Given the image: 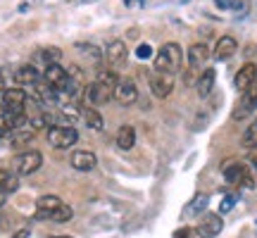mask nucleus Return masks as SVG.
<instances>
[{
    "instance_id": "obj_1",
    "label": "nucleus",
    "mask_w": 257,
    "mask_h": 238,
    "mask_svg": "<svg viewBox=\"0 0 257 238\" xmlns=\"http://www.w3.org/2000/svg\"><path fill=\"white\" fill-rule=\"evenodd\" d=\"M181 62H184L181 46H179V43H165L155 55V72L176 74L181 69Z\"/></svg>"
},
{
    "instance_id": "obj_2",
    "label": "nucleus",
    "mask_w": 257,
    "mask_h": 238,
    "mask_svg": "<svg viewBox=\"0 0 257 238\" xmlns=\"http://www.w3.org/2000/svg\"><path fill=\"white\" fill-rule=\"evenodd\" d=\"M110 98H114V88H110L107 83L98 81V79L83 86V100L88 102V107L102 105V102H107Z\"/></svg>"
},
{
    "instance_id": "obj_3",
    "label": "nucleus",
    "mask_w": 257,
    "mask_h": 238,
    "mask_svg": "<svg viewBox=\"0 0 257 238\" xmlns=\"http://www.w3.org/2000/svg\"><path fill=\"white\" fill-rule=\"evenodd\" d=\"M224 179L231 183V186H240V188H255V179L250 176V169L243 162H233L231 167L224 169Z\"/></svg>"
},
{
    "instance_id": "obj_4",
    "label": "nucleus",
    "mask_w": 257,
    "mask_h": 238,
    "mask_svg": "<svg viewBox=\"0 0 257 238\" xmlns=\"http://www.w3.org/2000/svg\"><path fill=\"white\" fill-rule=\"evenodd\" d=\"M79 141V134L74 127H50L48 129V143L55 148H72Z\"/></svg>"
},
{
    "instance_id": "obj_5",
    "label": "nucleus",
    "mask_w": 257,
    "mask_h": 238,
    "mask_svg": "<svg viewBox=\"0 0 257 238\" xmlns=\"http://www.w3.org/2000/svg\"><path fill=\"white\" fill-rule=\"evenodd\" d=\"M255 110H257V79H255V83H250L248 91H243L240 100L236 102L233 119H245L250 112H255Z\"/></svg>"
},
{
    "instance_id": "obj_6",
    "label": "nucleus",
    "mask_w": 257,
    "mask_h": 238,
    "mask_svg": "<svg viewBox=\"0 0 257 238\" xmlns=\"http://www.w3.org/2000/svg\"><path fill=\"white\" fill-rule=\"evenodd\" d=\"M174 83H176L174 74L153 72V76H150V91L155 93V98H167L169 93L174 91Z\"/></svg>"
},
{
    "instance_id": "obj_7",
    "label": "nucleus",
    "mask_w": 257,
    "mask_h": 238,
    "mask_svg": "<svg viewBox=\"0 0 257 238\" xmlns=\"http://www.w3.org/2000/svg\"><path fill=\"white\" fill-rule=\"evenodd\" d=\"M43 165V155L38 153V150H27V153H22L17 157V176H29L38 172Z\"/></svg>"
},
{
    "instance_id": "obj_8",
    "label": "nucleus",
    "mask_w": 257,
    "mask_h": 238,
    "mask_svg": "<svg viewBox=\"0 0 257 238\" xmlns=\"http://www.w3.org/2000/svg\"><path fill=\"white\" fill-rule=\"evenodd\" d=\"M221 229H224V221H221V214L217 212H205L202 214L200 224H198V236L202 238H214L219 236Z\"/></svg>"
},
{
    "instance_id": "obj_9",
    "label": "nucleus",
    "mask_w": 257,
    "mask_h": 238,
    "mask_svg": "<svg viewBox=\"0 0 257 238\" xmlns=\"http://www.w3.org/2000/svg\"><path fill=\"white\" fill-rule=\"evenodd\" d=\"M138 98V86L134 79H121L117 83V88H114V100L121 102V105H131V102H136Z\"/></svg>"
},
{
    "instance_id": "obj_10",
    "label": "nucleus",
    "mask_w": 257,
    "mask_h": 238,
    "mask_svg": "<svg viewBox=\"0 0 257 238\" xmlns=\"http://www.w3.org/2000/svg\"><path fill=\"white\" fill-rule=\"evenodd\" d=\"M207 60H210V48L205 46V43H193V46L188 48V67H191V69L202 72Z\"/></svg>"
},
{
    "instance_id": "obj_11",
    "label": "nucleus",
    "mask_w": 257,
    "mask_h": 238,
    "mask_svg": "<svg viewBox=\"0 0 257 238\" xmlns=\"http://www.w3.org/2000/svg\"><path fill=\"white\" fill-rule=\"evenodd\" d=\"M46 81L53 86V88H57V91H67V86H69V74L64 72L60 64H48L46 67Z\"/></svg>"
},
{
    "instance_id": "obj_12",
    "label": "nucleus",
    "mask_w": 257,
    "mask_h": 238,
    "mask_svg": "<svg viewBox=\"0 0 257 238\" xmlns=\"http://www.w3.org/2000/svg\"><path fill=\"white\" fill-rule=\"evenodd\" d=\"M64 202L57 198V195H53V193H48V195H41L36 200V219H50V214L57 210V207H62Z\"/></svg>"
},
{
    "instance_id": "obj_13",
    "label": "nucleus",
    "mask_w": 257,
    "mask_h": 238,
    "mask_svg": "<svg viewBox=\"0 0 257 238\" xmlns=\"http://www.w3.org/2000/svg\"><path fill=\"white\" fill-rule=\"evenodd\" d=\"M27 93L22 88H5V93L0 95V102L5 110H24V102H27Z\"/></svg>"
},
{
    "instance_id": "obj_14",
    "label": "nucleus",
    "mask_w": 257,
    "mask_h": 238,
    "mask_svg": "<svg viewBox=\"0 0 257 238\" xmlns=\"http://www.w3.org/2000/svg\"><path fill=\"white\" fill-rule=\"evenodd\" d=\"M98 165V157L93 155L91 150H74L72 153V167L79 172H91Z\"/></svg>"
},
{
    "instance_id": "obj_15",
    "label": "nucleus",
    "mask_w": 257,
    "mask_h": 238,
    "mask_svg": "<svg viewBox=\"0 0 257 238\" xmlns=\"http://www.w3.org/2000/svg\"><path fill=\"white\" fill-rule=\"evenodd\" d=\"M236 50H238V43H236V38L233 36H221L217 41V46H214V60H229V57L236 55Z\"/></svg>"
},
{
    "instance_id": "obj_16",
    "label": "nucleus",
    "mask_w": 257,
    "mask_h": 238,
    "mask_svg": "<svg viewBox=\"0 0 257 238\" xmlns=\"http://www.w3.org/2000/svg\"><path fill=\"white\" fill-rule=\"evenodd\" d=\"M255 79H257V64H243L238 69V74H236L233 83H236V88L243 93L250 88V83H255Z\"/></svg>"
},
{
    "instance_id": "obj_17",
    "label": "nucleus",
    "mask_w": 257,
    "mask_h": 238,
    "mask_svg": "<svg viewBox=\"0 0 257 238\" xmlns=\"http://www.w3.org/2000/svg\"><path fill=\"white\" fill-rule=\"evenodd\" d=\"M214 81H217V72H214L212 67L202 69L200 76H198V83H195L198 95H200V98H207V95L212 93V88H214Z\"/></svg>"
},
{
    "instance_id": "obj_18",
    "label": "nucleus",
    "mask_w": 257,
    "mask_h": 238,
    "mask_svg": "<svg viewBox=\"0 0 257 238\" xmlns=\"http://www.w3.org/2000/svg\"><path fill=\"white\" fill-rule=\"evenodd\" d=\"M126 43L124 41H112L110 46H107V50H105V57H107V62L114 64V67H119L124 60H126Z\"/></svg>"
},
{
    "instance_id": "obj_19",
    "label": "nucleus",
    "mask_w": 257,
    "mask_h": 238,
    "mask_svg": "<svg viewBox=\"0 0 257 238\" xmlns=\"http://www.w3.org/2000/svg\"><path fill=\"white\" fill-rule=\"evenodd\" d=\"M15 79H17V83H22V86H36L38 83V72L34 64H24V67H19L17 74H15Z\"/></svg>"
},
{
    "instance_id": "obj_20",
    "label": "nucleus",
    "mask_w": 257,
    "mask_h": 238,
    "mask_svg": "<svg viewBox=\"0 0 257 238\" xmlns=\"http://www.w3.org/2000/svg\"><path fill=\"white\" fill-rule=\"evenodd\" d=\"M117 146L121 150H131V148L136 146V129L134 127H121L117 131Z\"/></svg>"
},
{
    "instance_id": "obj_21",
    "label": "nucleus",
    "mask_w": 257,
    "mask_h": 238,
    "mask_svg": "<svg viewBox=\"0 0 257 238\" xmlns=\"http://www.w3.org/2000/svg\"><path fill=\"white\" fill-rule=\"evenodd\" d=\"M19 188V176L10 169H0V191L15 193Z\"/></svg>"
},
{
    "instance_id": "obj_22",
    "label": "nucleus",
    "mask_w": 257,
    "mask_h": 238,
    "mask_svg": "<svg viewBox=\"0 0 257 238\" xmlns=\"http://www.w3.org/2000/svg\"><path fill=\"white\" fill-rule=\"evenodd\" d=\"M83 122L88 124L91 131H102V117L95 107H86V110H83Z\"/></svg>"
},
{
    "instance_id": "obj_23",
    "label": "nucleus",
    "mask_w": 257,
    "mask_h": 238,
    "mask_svg": "<svg viewBox=\"0 0 257 238\" xmlns=\"http://www.w3.org/2000/svg\"><path fill=\"white\" fill-rule=\"evenodd\" d=\"M57 88H53V86H50V83L48 81H43V83H38V100L41 102H55L57 100Z\"/></svg>"
},
{
    "instance_id": "obj_24",
    "label": "nucleus",
    "mask_w": 257,
    "mask_h": 238,
    "mask_svg": "<svg viewBox=\"0 0 257 238\" xmlns=\"http://www.w3.org/2000/svg\"><path fill=\"white\" fill-rule=\"evenodd\" d=\"M205 207H207V195L205 193H198L195 198L191 200V205H188V214H200V212H205Z\"/></svg>"
},
{
    "instance_id": "obj_25",
    "label": "nucleus",
    "mask_w": 257,
    "mask_h": 238,
    "mask_svg": "<svg viewBox=\"0 0 257 238\" xmlns=\"http://www.w3.org/2000/svg\"><path fill=\"white\" fill-rule=\"evenodd\" d=\"M240 143H243V148H257V119L248 127V131L243 134Z\"/></svg>"
},
{
    "instance_id": "obj_26",
    "label": "nucleus",
    "mask_w": 257,
    "mask_h": 238,
    "mask_svg": "<svg viewBox=\"0 0 257 238\" xmlns=\"http://www.w3.org/2000/svg\"><path fill=\"white\" fill-rule=\"evenodd\" d=\"M238 202V193H226L224 198H221V202H219V212L221 214H226V212H231L233 210V205Z\"/></svg>"
},
{
    "instance_id": "obj_27",
    "label": "nucleus",
    "mask_w": 257,
    "mask_h": 238,
    "mask_svg": "<svg viewBox=\"0 0 257 238\" xmlns=\"http://www.w3.org/2000/svg\"><path fill=\"white\" fill-rule=\"evenodd\" d=\"M72 217H74V210L69 205H62V207H57V210L50 214L53 221H67V219H72Z\"/></svg>"
},
{
    "instance_id": "obj_28",
    "label": "nucleus",
    "mask_w": 257,
    "mask_h": 238,
    "mask_svg": "<svg viewBox=\"0 0 257 238\" xmlns=\"http://www.w3.org/2000/svg\"><path fill=\"white\" fill-rule=\"evenodd\" d=\"M41 57H43L48 64H57L60 57H62V50H60V48H46V50H41Z\"/></svg>"
},
{
    "instance_id": "obj_29",
    "label": "nucleus",
    "mask_w": 257,
    "mask_h": 238,
    "mask_svg": "<svg viewBox=\"0 0 257 238\" xmlns=\"http://www.w3.org/2000/svg\"><path fill=\"white\" fill-rule=\"evenodd\" d=\"M62 114L67 119H79L81 117V110H79L76 102H67V105H62Z\"/></svg>"
},
{
    "instance_id": "obj_30",
    "label": "nucleus",
    "mask_w": 257,
    "mask_h": 238,
    "mask_svg": "<svg viewBox=\"0 0 257 238\" xmlns=\"http://www.w3.org/2000/svg\"><path fill=\"white\" fill-rule=\"evenodd\" d=\"M136 57L138 60H150V57H153V48L148 46V43H141V46L136 48Z\"/></svg>"
},
{
    "instance_id": "obj_31",
    "label": "nucleus",
    "mask_w": 257,
    "mask_h": 238,
    "mask_svg": "<svg viewBox=\"0 0 257 238\" xmlns=\"http://www.w3.org/2000/svg\"><path fill=\"white\" fill-rule=\"evenodd\" d=\"M214 3L219 10H231V5H233V0H214Z\"/></svg>"
},
{
    "instance_id": "obj_32",
    "label": "nucleus",
    "mask_w": 257,
    "mask_h": 238,
    "mask_svg": "<svg viewBox=\"0 0 257 238\" xmlns=\"http://www.w3.org/2000/svg\"><path fill=\"white\" fill-rule=\"evenodd\" d=\"M174 238H191V229H179L174 233Z\"/></svg>"
},
{
    "instance_id": "obj_33",
    "label": "nucleus",
    "mask_w": 257,
    "mask_h": 238,
    "mask_svg": "<svg viewBox=\"0 0 257 238\" xmlns=\"http://www.w3.org/2000/svg\"><path fill=\"white\" fill-rule=\"evenodd\" d=\"M12 238H29V229H22V231H17Z\"/></svg>"
},
{
    "instance_id": "obj_34",
    "label": "nucleus",
    "mask_w": 257,
    "mask_h": 238,
    "mask_svg": "<svg viewBox=\"0 0 257 238\" xmlns=\"http://www.w3.org/2000/svg\"><path fill=\"white\" fill-rule=\"evenodd\" d=\"M5 198H8V193L0 191V207H3V202H5Z\"/></svg>"
},
{
    "instance_id": "obj_35",
    "label": "nucleus",
    "mask_w": 257,
    "mask_h": 238,
    "mask_svg": "<svg viewBox=\"0 0 257 238\" xmlns=\"http://www.w3.org/2000/svg\"><path fill=\"white\" fill-rule=\"evenodd\" d=\"M79 5H88V3H98V0H76Z\"/></svg>"
},
{
    "instance_id": "obj_36",
    "label": "nucleus",
    "mask_w": 257,
    "mask_h": 238,
    "mask_svg": "<svg viewBox=\"0 0 257 238\" xmlns=\"http://www.w3.org/2000/svg\"><path fill=\"white\" fill-rule=\"evenodd\" d=\"M5 93V83H3V79H0V95Z\"/></svg>"
},
{
    "instance_id": "obj_37",
    "label": "nucleus",
    "mask_w": 257,
    "mask_h": 238,
    "mask_svg": "<svg viewBox=\"0 0 257 238\" xmlns=\"http://www.w3.org/2000/svg\"><path fill=\"white\" fill-rule=\"evenodd\" d=\"M252 167H255V169H257V155L252 157Z\"/></svg>"
},
{
    "instance_id": "obj_38",
    "label": "nucleus",
    "mask_w": 257,
    "mask_h": 238,
    "mask_svg": "<svg viewBox=\"0 0 257 238\" xmlns=\"http://www.w3.org/2000/svg\"><path fill=\"white\" fill-rule=\"evenodd\" d=\"M53 238H69V236H53Z\"/></svg>"
}]
</instances>
